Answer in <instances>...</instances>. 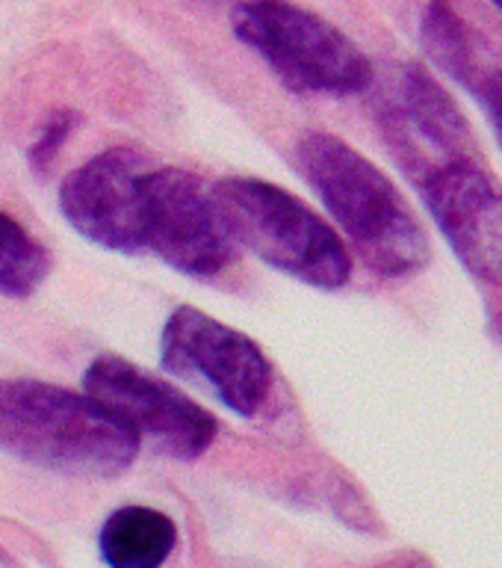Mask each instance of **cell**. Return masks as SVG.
Returning <instances> with one entry per match:
<instances>
[{"label":"cell","instance_id":"1","mask_svg":"<svg viewBox=\"0 0 502 568\" xmlns=\"http://www.w3.org/2000/svg\"><path fill=\"white\" fill-rule=\"evenodd\" d=\"M296 160L355 252L385 278H406L429 264L432 246L406 195L361 151L331 133H308Z\"/></svg>","mask_w":502,"mask_h":568},{"label":"cell","instance_id":"2","mask_svg":"<svg viewBox=\"0 0 502 568\" xmlns=\"http://www.w3.org/2000/svg\"><path fill=\"white\" fill-rule=\"evenodd\" d=\"M140 435L74 390L39 379L0 382V447L65 477H115L131 468Z\"/></svg>","mask_w":502,"mask_h":568},{"label":"cell","instance_id":"3","mask_svg":"<svg viewBox=\"0 0 502 568\" xmlns=\"http://www.w3.org/2000/svg\"><path fill=\"white\" fill-rule=\"evenodd\" d=\"M230 237L266 264L319 291L352 278V255L331 225L281 186L257 178H225L213 186Z\"/></svg>","mask_w":502,"mask_h":568},{"label":"cell","instance_id":"4","mask_svg":"<svg viewBox=\"0 0 502 568\" xmlns=\"http://www.w3.org/2000/svg\"><path fill=\"white\" fill-rule=\"evenodd\" d=\"M234 33L260 53L293 92L355 95L370 89L376 78L370 60L349 36L287 0L239 3Z\"/></svg>","mask_w":502,"mask_h":568},{"label":"cell","instance_id":"5","mask_svg":"<svg viewBox=\"0 0 502 568\" xmlns=\"http://www.w3.org/2000/svg\"><path fill=\"white\" fill-rule=\"evenodd\" d=\"M142 229L145 252L193 278H216L237 255L213 186L186 169H151L145 175Z\"/></svg>","mask_w":502,"mask_h":568},{"label":"cell","instance_id":"6","mask_svg":"<svg viewBox=\"0 0 502 568\" xmlns=\"http://www.w3.org/2000/svg\"><path fill=\"white\" fill-rule=\"evenodd\" d=\"M83 388L86 397L131 426L140 442L145 438L154 450L172 459H198L219 433V424L207 408L119 355L95 358Z\"/></svg>","mask_w":502,"mask_h":568},{"label":"cell","instance_id":"7","mask_svg":"<svg viewBox=\"0 0 502 568\" xmlns=\"http://www.w3.org/2000/svg\"><path fill=\"white\" fill-rule=\"evenodd\" d=\"M163 371L189 379L243 417L257 415L269 397L273 371L260 346L198 308H177L163 328Z\"/></svg>","mask_w":502,"mask_h":568},{"label":"cell","instance_id":"8","mask_svg":"<svg viewBox=\"0 0 502 568\" xmlns=\"http://www.w3.org/2000/svg\"><path fill=\"white\" fill-rule=\"evenodd\" d=\"M434 225L473 278L502 284V190L470 158L426 172L420 184Z\"/></svg>","mask_w":502,"mask_h":568},{"label":"cell","instance_id":"9","mask_svg":"<svg viewBox=\"0 0 502 568\" xmlns=\"http://www.w3.org/2000/svg\"><path fill=\"white\" fill-rule=\"evenodd\" d=\"M148 172L145 154L127 145L98 154L62 181V216L98 246L145 255L142 181Z\"/></svg>","mask_w":502,"mask_h":568},{"label":"cell","instance_id":"10","mask_svg":"<svg viewBox=\"0 0 502 568\" xmlns=\"http://www.w3.org/2000/svg\"><path fill=\"white\" fill-rule=\"evenodd\" d=\"M379 122L406 158H468L470 128L459 104L420 65H399L381 87Z\"/></svg>","mask_w":502,"mask_h":568},{"label":"cell","instance_id":"11","mask_svg":"<svg viewBox=\"0 0 502 568\" xmlns=\"http://www.w3.org/2000/svg\"><path fill=\"white\" fill-rule=\"evenodd\" d=\"M175 545V521L151 506H122L98 532V550L110 568H160Z\"/></svg>","mask_w":502,"mask_h":568},{"label":"cell","instance_id":"12","mask_svg":"<svg viewBox=\"0 0 502 568\" xmlns=\"http://www.w3.org/2000/svg\"><path fill=\"white\" fill-rule=\"evenodd\" d=\"M420 33H423L426 51L438 62V69H443L450 78L459 80L461 87H468L473 92L488 71H482V65H479L477 33L461 21L450 0H432L429 3Z\"/></svg>","mask_w":502,"mask_h":568},{"label":"cell","instance_id":"13","mask_svg":"<svg viewBox=\"0 0 502 568\" xmlns=\"http://www.w3.org/2000/svg\"><path fill=\"white\" fill-rule=\"evenodd\" d=\"M51 273V255L39 240L0 211V296H30Z\"/></svg>","mask_w":502,"mask_h":568},{"label":"cell","instance_id":"14","mask_svg":"<svg viewBox=\"0 0 502 568\" xmlns=\"http://www.w3.org/2000/svg\"><path fill=\"white\" fill-rule=\"evenodd\" d=\"M74 124H78V115L65 113V110H62V113L48 115V122H44L42 128V136H39L33 149H30V160L35 163V169H44L48 163H51L53 154L60 151L62 140L69 136Z\"/></svg>","mask_w":502,"mask_h":568},{"label":"cell","instance_id":"15","mask_svg":"<svg viewBox=\"0 0 502 568\" xmlns=\"http://www.w3.org/2000/svg\"><path fill=\"white\" fill-rule=\"evenodd\" d=\"M473 95L482 101L488 119H491V128H494V136L502 149V65L488 69V74L477 83Z\"/></svg>","mask_w":502,"mask_h":568},{"label":"cell","instance_id":"16","mask_svg":"<svg viewBox=\"0 0 502 568\" xmlns=\"http://www.w3.org/2000/svg\"><path fill=\"white\" fill-rule=\"evenodd\" d=\"M494 3H496V9H500V12H502V0H494Z\"/></svg>","mask_w":502,"mask_h":568}]
</instances>
